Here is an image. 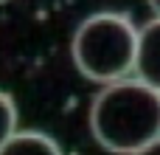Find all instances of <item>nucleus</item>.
<instances>
[{"label":"nucleus","instance_id":"obj_1","mask_svg":"<svg viewBox=\"0 0 160 155\" xmlns=\"http://www.w3.org/2000/svg\"><path fill=\"white\" fill-rule=\"evenodd\" d=\"M90 130L107 152H138L160 136V90L138 76L104 85L90 107Z\"/></svg>","mask_w":160,"mask_h":155},{"label":"nucleus","instance_id":"obj_2","mask_svg":"<svg viewBox=\"0 0 160 155\" xmlns=\"http://www.w3.org/2000/svg\"><path fill=\"white\" fill-rule=\"evenodd\" d=\"M138 28L121 11H96L79 23L70 54L79 73L96 85H110L135 73Z\"/></svg>","mask_w":160,"mask_h":155},{"label":"nucleus","instance_id":"obj_3","mask_svg":"<svg viewBox=\"0 0 160 155\" xmlns=\"http://www.w3.org/2000/svg\"><path fill=\"white\" fill-rule=\"evenodd\" d=\"M135 76L160 90V17L138 28V51H135Z\"/></svg>","mask_w":160,"mask_h":155},{"label":"nucleus","instance_id":"obj_4","mask_svg":"<svg viewBox=\"0 0 160 155\" xmlns=\"http://www.w3.org/2000/svg\"><path fill=\"white\" fill-rule=\"evenodd\" d=\"M0 155H62V147L39 130H17L3 147Z\"/></svg>","mask_w":160,"mask_h":155},{"label":"nucleus","instance_id":"obj_5","mask_svg":"<svg viewBox=\"0 0 160 155\" xmlns=\"http://www.w3.org/2000/svg\"><path fill=\"white\" fill-rule=\"evenodd\" d=\"M17 104H14V99L6 93V90H0V147L17 133Z\"/></svg>","mask_w":160,"mask_h":155},{"label":"nucleus","instance_id":"obj_6","mask_svg":"<svg viewBox=\"0 0 160 155\" xmlns=\"http://www.w3.org/2000/svg\"><path fill=\"white\" fill-rule=\"evenodd\" d=\"M132 155H160V136L152 141V144H146V147H141L138 152H132Z\"/></svg>","mask_w":160,"mask_h":155},{"label":"nucleus","instance_id":"obj_7","mask_svg":"<svg viewBox=\"0 0 160 155\" xmlns=\"http://www.w3.org/2000/svg\"><path fill=\"white\" fill-rule=\"evenodd\" d=\"M146 3L152 6V11H155V14H158V17H160V0H146Z\"/></svg>","mask_w":160,"mask_h":155},{"label":"nucleus","instance_id":"obj_8","mask_svg":"<svg viewBox=\"0 0 160 155\" xmlns=\"http://www.w3.org/2000/svg\"><path fill=\"white\" fill-rule=\"evenodd\" d=\"M0 3H6V0H0Z\"/></svg>","mask_w":160,"mask_h":155}]
</instances>
